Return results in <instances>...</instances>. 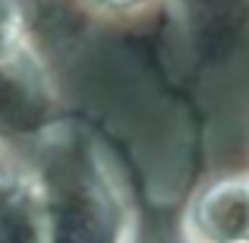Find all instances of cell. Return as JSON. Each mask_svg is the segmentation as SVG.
I'll list each match as a JSON object with an SVG mask.
<instances>
[{"label":"cell","mask_w":249,"mask_h":243,"mask_svg":"<svg viewBox=\"0 0 249 243\" xmlns=\"http://www.w3.org/2000/svg\"><path fill=\"white\" fill-rule=\"evenodd\" d=\"M38 189L48 243H120V196L85 139L67 133L51 146Z\"/></svg>","instance_id":"cell-1"},{"label":"cell","mask_w":249,"mask_h":243,"mask_svg":"<svg viewBox=\"0 0 249 243\" xmlns=\"http://www.w3.org/2000/svg\"><path fill=\"white\" fill-rule=\"evenodd\" d=\"M193 221L208 243L249 240V180L214 183L196 202Z\"/></svg>","instance_id":"cell-2"},{"label":"cell","mask_w":249,"mask_h":243,"mask_svg":"<svg viewBox=\"0 0 249 243\" xmlns=\"http://www.w3.org/2000/svg\"><path fill=\"white\" fill-rule=\"evenodd\" d=\"M0 243H48L41 189L16 174H0Z\"/></svg>","instance_id":"cell-3"},{"label":"cell","mask_w":249,"mask_h":243,"mask_svg":"<svg viewBox=\"0 0 249 243\" xmlns=\"http://www.w3.org/2000/svg\"><path fill=\"white\" fill-rule=\"evenodd\" d=\"M22 44V13L16 0H0V70L10 67Z\"/></svg>","instance_id":"cell-4"},{"label":"cell","mask_w":249,"mask_h":243,"mask_svg":"<svg viewBox=\"0 0 249 243\" xmlns=\"http://www.w3.org/2000/svg\"><path fill=\"white\" fill-rule=\"evenodd\" d=\"M101 3H107V6H133V3H139V0H101Z\"/></svg>","instance_id":"cell-5"},{"label":"cell","mask_w":249,"mask_h":243,"mask_svg":"<svg viewBox=\"0 0 249 243\" xmlns=\"http://www.w3.org/2000/svg\"><path fill=\"white\" fill-rule=\"evenodd\" d=\"M240 243H249V240H240Z\"/></svg>","instance_id":"cell-6"}]
</instances>
